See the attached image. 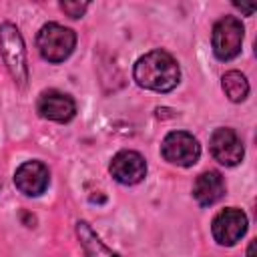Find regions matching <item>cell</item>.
Returning <instances> with one entry per match:
<instances>
[{
	"instance_id": "cell-15",
	"label": "cell",
	"mask_w": 257,
	"mask_h": 257,
	"mask_svg": "<svg viewBox=\"0 0 257 257\" xmlns=\"http://www.w3.org/2000/svg\"><path fill=\"white\" fill-rule=\"evenodd\" d=\"M233 6H235L237 10H241V12H245L247 16H251V14L255 12V6H245V4H239V2H233Z\"/></svg>"
},
{
	"instance_id": "cell-9",
	"label": "cell",
	"mask_w": 257,
	"mask_h": 257,
	"mask_svg": "<svg viewBox=\"0 0 257 257\" xmlns=\"http://www.w3.org/2000/svg\"><path fill=\"white\" fill-rule=\"evenodd\" d=\"M50 183V171L40 161H26L14 173V185L26 197H38Z\"/></svg>"
},
{
	"instance_id": "cell-8",
	"label": "cell",
	"mask_w": 257,
	"mask_h": 257,
	"mask_svg": "<svg viewBox=\"0 0 257 257\" xmlns=\"http://www.w3.org/2000/svg\"><path fill=\"white\" fill-rule=\"evenodd\" d=\"M108 171L120 185H137L147 177V161L141 153L124 149L112 157Z\"/></svg>"
},
{
	"instance_id": "cell-4",
	"label": "cell",
	"mask_w": 257,
	"mask_h": 257,
	"mask_svg": "<svg viewBox=\"0 0 257 257\" xmlns=\"http://www.w3.org/2000/svg\"><path fill=\"white\" fill-rule=\"evenodd\" d=\"M243 24L235 16H223L215 22L211 34V46L219 60H233L241 52L243 44Z\"/></svg>"
},
{
	"instance_id": "cell-12",
	"label": "cell",
	"mask_w": 257,
	"mask_h": 257,
	"mask_svg": "<svg viewBox=\"0 0 257 257\" xmlns=\"http://www.w3.org/2000/svg\"><path fill=\"white\" fill-rule=\"evenodd\" d=\"M76 237H78L80 247L84 249L86 257H120L118 253H114L100 241V237L92 231V227L86 221L76 223Z\"/></svg>"
},
{
	"instance_id": "cell-13",
	"label": "cell",
	"mask_w": 257,
	"mask_h": 257,
	"mask_svg": "<svg viewBox=\"0 0 257 257\" xmlns=\"http://www.w3.org/2000/svg\"><path fill=\"white\" fill-rule=\"evenodd\" d=\"M221 86L231 102H243L249 94V82H247L245 74H241L239 70L225 72L221 78Z\"/></svg>"
},
{
	"instance_id": "cell-16",
	"label": "cell",
	"mask_w": 257,
	"mask_h": 257,
	"mask_svg": "<svg viewBox=\"0 0 257 257\" xmlns=\"http://www.w3.org/2000/svg\"><path fill=\"white\" fill-rule=\"evenodd\" d=\"M247 257H255V241L249 243V247H247Z\"/></svg>"
},
{
	"instance_id": "cell-6",
	"label": "cell",
	"mask_w": 257,
	"mask_h": 257,
	"mask_svg": "<svg viewBox=\"0 0 257 257\" xmlns=\"http://www.w3.org/2000/svg\"><path fill=\"white\" fill-rule=\"evenodd\" d=\"M247 231V215L237 207H227L219 211L211 221V233L213 239L219 245L233 247Z\"/></svg>"
},
{
	"instance_id": "cell-11",
	"label": "cell",
	"mask_w": 257,
	"mask_h": 257,
	"mask_svg": "<svg viewBox=\"0 0 257 257\" xmlns=\"http://www.w3.org/2000/svg\"><path fill=\"white\" fill-rule=\"evenodd\" d=\"M223 195H225V183L221 173L217 171H205L193 183V197L203 207H211Z\"/></svg>"
},
{
	"instance_id": "cell-2",
	"label": "cell",
	"mask_w": 257,
	"mask_h": 257,
	"mask_svg": "<svg viewBox=\"0 0 257 257\" xmlns=\"http://www.w3.org/2000/svg\"><path fill=\"white\" fill-rule=\"evenodd\" d=\"M0 54L4 58V64L16 82L18 88H26L28 84V60H26V48L20 30L12 22L0 24Z\"/></svg>"
},
{
	"instance_id": "cell-5",
	"label": "cell",
	"mask_w": 257,
	"mask_h": 257,
	"mask_svg": "<svg viewBox=\"0 0 257 257\" xmlns=\"http://www.w3.org/2000/svg\"><path fill=\"white\" fill-rule=\"evenodd\" d=\"M163 159L177 167H193L201 157L199 141L187 131H171L161 145Z\"/></svg>"
},
{
	"instance_id": "cell-14",
	"label": "cell",
	"mask_w": 257,
	"mask_h": 257,
	"mask_svg": "<svg viewBox=\"0 0 257 257\" xmlns=\"http://www.w3.org/2000/svg\"><path fill=\"white\" fill-rule=\"evenodd\" d=\"M60 8H62L70 18H80V16L86 12L88 2H70V0H66V2H60Z\"/></svg>"
},
{
	"instance_id": "cell-7",
	"label": "cell",
	"mask_w": 257,
	"mask_h": 257,
	"mask_svg": "<svg viewBox=\"0 0 257 257\" xmlns=\"http://www.w3.org/2000/svg\"><path fill=\"white\" fill-rule=\"evenodd\" d=\"M209 151H211L213 159L225 167L239 165L243 161V155H245L243 141L229 126H221V128L213 131V135L209 139Z\"/></svg>"
},
{
	"instance_id": "cell-1",
	"label": "cell",
	"mask_w": 257,
	"mask_h": 257,
	"mask_svg": "<svg viewBox=\"0 0 257 257\" xmlns=\"http://www.w3.org/2000/svg\"><path fill=\"white\" fill-rule=\"evenodd\" d=\"M133 76L139 86L155 92H171L181 78L179 62L165 50H151L135 62Z\"/></svg>"
},
{
	"instance_id": "cell-3",
	"label": "cell",
	"mask_w": 257,
	"mask_h": 257,
	"mask_svg": "<svg viewBox=\"0 0 257 257\" xmlns=\"http://www.w3.org/2000/svg\"><path fill=\"white\" fill-rule=\"evenodd\" d=\"M74 46H76L74 30H70L62 24H56V22L44 24L36 34V48H38L40 56L52 64L64 62L72 54Z\"/></svg>"
},
{
	"instance_id": "cell-10",
	"label": "cell",
	"mask_w": 257,
	"mask_h": 257,
	"mask_svg": "<svg viewBox=\"0 0 257 257\" xmlns=\"http://www.w3.org/2000/svg\"><path fill=\"white\" fill-rule=\"evenodd\" d=\"M36 108H38V114L42 118H48V120H54V122H68L76 114L74 98L70 94L54 90V88L44 90L38 96Z\"/></svg>"
}]
</instances>
